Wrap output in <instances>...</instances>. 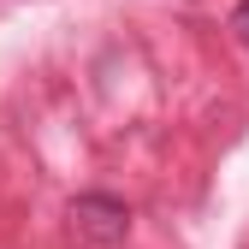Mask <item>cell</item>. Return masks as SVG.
Returning a JSON list of instances; mask_svg holds the SVG:
<instances>
[{"label":"cell","mask_w":249,"mask_h":249,"mask_svg":"<svg viewBox=\"0 0 249 249\" xmlns=\"http://www.w3.org/2000/svg\"><path fill=\"white\" fill-rule=\"evenodd\" d=\"M66 220H71V237L83 249H119L124 237H131V208H124L113 190H83L66 208Z\"/></svg>","instance_id":"6da1fadb"},{"label":"cell","mask_w":249,"mask_h":249,"mask_svg":"<svg viewBox=\"0 0 249 249\" xmlns=\"http://www.w3.org/2000/svg\"><path fill=\"white\" fill-rule=\"evenodd\" d=\"M231 36L249 48V0H237V12H231Z\"/></svg>","instance_id":"7a4b0ae2"}]
</instances>
